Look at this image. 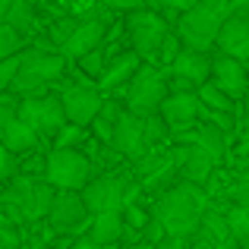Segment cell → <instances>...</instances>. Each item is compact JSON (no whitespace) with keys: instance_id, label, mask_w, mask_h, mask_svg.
Segmentation results:
<instances>
[{"instance_id":"cell-1","label":"cell","mask_w":249,"mask_h":249,"mask_svg":"<svg viewBox=\"0 0 249 249\" xmlns=\"http://www.w3.org/2000/svg\"><path fill=\"white\" fill-rule=\"evenodd\" d=\"M205 208H208V199L202 193V186L183 180L158 196V202H155V221L170 237H193L199 231V221L205 214Z\"/></svg>"},{"instance_id":"cell-2","label":"cell","mask_w":249,"mask_h":249,"mask_svg":"<svg viewBox=\"0 0 249 249\" xmlns=\"http://www.w3.org/2000/svg\"><path fill=\"white\" fill-rule=\"evenodd\" d=\"M227 16H233V0H199L180 16V38L189 51L205 54L208 48H214L218 29Z\"/></svg>"},{"instance_id":"cell-3","label":"cell","mask_w":249,"mask_h":249,"mask_svg":"<svg viewBox=\"0 0 249 249\" xmlns=\"http://www.w3.org/2000/svg\"><path fill=\"white\" fill-rule=\"evenodd\" d=\"M54 186L44 183V177H16V180L6 186L3 193V208L0 212L6 218H13L16 224L22 221H35V218H44L51 212V202H54Z\"/></svg>"},{"instance_id":"cell-4","label":"cell","mask_w":249,"mask_h":249,"mask_svg":"<svg viewBox=\"0 0 249 249\" xmlns=\"http://www.w3.org/2000/svg\"><path fill=\"white\" fill-rule=\"evenodd\" d=\"M89 180H91V164L76 148H57L44 161V183L60 189V193H79Z\"/></svg>"},{"instance_id":"cell-5","label":"cell","mask_w":249,"mask_h":249,"mask_svg":"<svg viewBox=\"0 0 249 249\" xmlns=\"http://www.w3.org/2000/svg\"><path fill=\"white\" fill-rule=\"evenodd\" d=\"M167 98V79L155 67H139L126 85V110L133 117L158 114L161 101Z\"/></svg>"},{"instance_id":"cell-6","label":"cell","mask_w":249,"mask_h":249,"mask_svg":"<svg viewBox=\"0 0 249 249\" xmlns=\"http://www.w3.org/2000/svg\"><path fill=\"white\" fill-rule=\"evenodd\" d=\"M63 67H67V60L60 54H48V51H38V48L25 51V54H19V70H16V79H13V89L32 95L35 89L60 79Z\"/></svg>"},{"instance_id":"cell-7","label":"cell","mask_w":249,"mask_h":249,"mask_svg":"<svg viewBox=\"0 0 249 249\" xmlns=\"http://www.w3.org/2000/svg\"><path fill=\"white\" fill-rule=\"evenodd\" d=\"M82 202L89 208V214H104V212H123L126 205V180L117 174L95 177L82 186Z\"/></svg>"},{"instance_id":"cell-8","label":"cell","mask_w":249,"mask_h":249,"mask_svg":"<svg viewBox=\"0 0 249 249\" xmlns=\"http://www.w3.org/2000/svg\"><path fill=\"white\" fill-rule=\"evenodd\" d=\"M16 117L22 123H29L32 129H35L38 136H51V133H60L63 126H67V117H63V104L60 98H22V104L16 107Z\"/></svg>"},{"instance_id":"cell-9","label":"cell","mask_w":249,"mask_h":249,"mask_svg":"<svg viewBox=\"0 0 249 249\" xmlns=\"http://www.w3.org/2000/svg\"><path fill=\"white\" fill-rule=\"evenodd\" d=\"M129 38H133V48L136 57H158V51L164 48L167 41V25L158 13H148V10H136L126 22Z\"/></svg>"},{"instance_id":"cell-10","label":"cell","mask_w":249,"mask_h":249,"mask_svg":"<svg viewBox=\"0 0 249 249\" xmlns=\"http://www.w3.org/2000/svg\"><path fill=\"white\" fill-rule=\"evenodd\" d=\"M60 104H63L67 123H73V126H89L98 117V110H101L104 101H101V95H98V89H91V85H70L60 95Z\"/></svg>"},{"instance_id":"cell-11","label":"cell","mask_w":249,"mask_h":249,"mask_svg":"<svg viewBox=\"0 0 249 249\" xmlns=\"http://www.w3.org/2000/svg\"><path fill=\"white\" fill-rule=\"evenodd\" d=\"M170 70L177 76V89L186 91L189 85L199 89L202 82L212 79V57L202 51H177V57H170Z\"/></svg>"},{"instance_id":"cell-12","label":"cell","mask_w":249,"mask_h":249,"mask_svg":"<svg viewBox=\"0 0 249 249\" xmlns=\"http://www.w3.org/2000/svg\"><path fill=\"white\" fill-rule=\"evenodd\" d=\"M110 145L126 158H136V161L145 158L148 145H145V136H142V117H133L129 110L117 117L114 133H110Z\"/></svg>"},{"instance_id":"cell-13","label":"cell","mask_w":249,"mask_h":249,"mask_svg":"<svg viewBox=\"0 0 249 249\" xmlns=\"http://www.w3.org/2000/svg\"><path fill=\"white\" fill-rule=\"evenodd\" d=\"M227 98H243L249 91V73H246V63L243 60H233V57H214L212 60V79Z\"/></svg>"},{"instance_id":"cell-14","label":"cell","mask_w":249,"mask_h":249,"mask_svg":"<svg viewBox=\"0 0 249 249\" xmlns=\"http://www.w3.org/2000/svg\"><path fill=\"white\" fill-rule=\"evenodd\" d=\"M218 51L233 60H249V16H227L214 38Z\"/></svg>"},{"instance_id":"cell-15","label":"cell","mask_w":249,"mask_h":249,"mask_svg":"<svg viewBox=\"0 0 249 249\" xmlns=\"http://www.w3.org/2000/svg\"><path fill=\"white\" fill-rule=\"evenodd\" d=\"M199 107L202 104L193 91H167V98L158 107V117L164 120L167 129H180V126H189L199 117Z\"/></svg>"},{"instance_id":"cell-16","label":"cell","mask_w":249,"mask_h":249,"mask_svg":"<svg viewBox=\"0 0 249 249\" xmlns=\"http://www.w3.org/2000/svg\"><path fill=\"white\" fill-rule=\"evenodd\" d=\"M48 214L57 231H73V227H82L89 221V208H85L79 193H57Z\"/></svg>"},{"instance_id":"cell-17","label":"cell","mask_w":249,"mask_h":249,"mask_svg":"<svg viewBox=\"0 0 249 249\" xmlns=\"http://www.w3.org/2000/svg\"><path fill=\"white\" fill-rule=\"evenodd\" d=\"M177 170H180V177L186 183L202 186V183L212 177V170H214V158L205 152V148H199V145H186V148L177 152Z\"/></svg>"},{"instance_id":"cell-18","label":"cell","mask_w":249,"mask_h":249,"mask_svg":"<svg viewBox=\"0 0 249 249\" xmlns=\"http://www.w3.org/2000/svg\"><path fill=\"white\" fill-rule=\"evenodd\" d=\"M104 19H85V22H76V29H73V35L67 38V44H63V54H70V57H85V54H91V51H98V44H101V38H104Z\"/></svg>"},{"instance_id":"cell-19","label":"cell","mask_w":249,"mask_h":249,"mask_svg":"<svg viewBox=\"0 0 249 249\" xmlns=\"http://www.w3.org/2000/svg\"><path fill=\"white\" fill-rule=\"evenodd\" d=\"M126 233V224H123L120 212H104V214H91V231L89 240L95 246H114L117 240Z\"/></svg>"},{"instance_id":"cell-20","label":"cell","mask_w":249,"mask_h":249,"mask_svg":"<svg viewBox=\"0 0 249 249\" xmlns=\"http://www.w3.org/2000/svg\"><path fill=\"white\" fill-rule=\"evenodd\" d=\"M0 142H3V148L10 155H25V152H32V148L38 145V133L29 126V123H22L16 117V120H10L3 126V133H0Z\"/></svg>"},{"instance_id":"cell-21","label":"cell","mask_w":249,"mask_h":249,"mask_svg":"<svg viewBox=\"0 0 249 249\" xmlns=\"http://www.w3.org/2000/svg\"><path fill=\"white\" fill-rule=\"evenodd\" d=\"M193 145L205 148V152L212 155L214 161L224 158V152H227V129L214 126V123H205V126H199V133H196V142H193Z\"/></svg>"},{"instance_id":"cell-22","label":"cell","mask_w":249,"mask_h":249,"mask_svg":"<svg viewBox=\"0 0 249 249\" xmlns=\"http://www.w3.org/2000/svg\"><path fill=\"white\" fill-rule=\"evenodd\" d=\"M32 22H35V13H32L29 0H6L3 25H10V29L19 32V35H25V32L32 29Z\"/></svg>"},{"instance_id":"cell-23","label":"cell","mask_w":249,"mask_h":249,"mask_svg":"<svg viewBox=\"0 0 249 249\" xmlns=\"http://www.w3.org/2000/svg\"><path fill=\"white\" fill-rule=\"evenodd\" d=\"M139 70V57H117L114 60V67L107 70V73H101L104 79H101V85L104 89H114V85H120L123 79H133V73Z\"/></svg>"},{"instance_id":"cell-24","label":"cell","mask_w":249,"mask_h":249,"mask_svg":"<svg viewBox=\"0 0 249 249\" xmlns=\"http://www.w3.org/2000/svg\"><path fill=\"white\" fill-rule=\"evenodd\" d=\"M199 231L205 233V237H212L214 243H224V240H231V231H227L224 214L212 212V208H205V214H202V221H199Z\"/></svg>"},{"instance_id":"cell-25","label":"cell","mask_w":249,"mask_h":249,"mask_svg":"<svg viewBox=\"0 0 249 249\" xmlns=\"http://www.w3.org/2000/svg\"><path fill=\"white\" fill-rule=\"evenodd\" d=\"M224 221H227V231H231V237L237 240H249V208L243 205H231L227 208V214H224Z\"/></svg>"},{"instance_id":"cell-26","label":"cell","mask_w":249,"mask_h":249,"mask_svg":"<svg viewBox=\"0 0 249 249\" xmlns=\"http://www.w3.org/2000/svg\"><path fill=\"white\" fill-rule=\"evenodd\" d=\"M196 98H199L202 107H212V110H231V98H227L214 82H202V85H199V91H196Z\"/></svg>"},{"instance_id":"cell-27","label":"cell","mask_w":249,"mask_h":249,"mask_svg":"<svg viewBox=\"0 0 249 249\" xmlns=\"http://www.w3.org/2000/svg\"><path fill=\"white\" fill-rule=\"evenodd\" d=\"M19 51H22V35H19L16 29H10V25L0 22V60L19 54Z\"/></svg>"},{"instance_id":"cell-28","label":"cell","mask_w":249,"mask_h":249,"mask_svg":"<svg viewBox=\"0 0 249 249\" xmlns=\"http://www.w3.org/2000/svg\"><path fill=\"white\" fill-rule=\"evenodd\" d=\"M142 136H145V145H155V142H161L167 136V126L164 120H161L158 114H148L142 117Z\"/></svg>"},{"instance_id":"cell-29","label":"cell","mask_w":249,"mask_h":249,"mask_svg":"<svg viewBox=\"0 0 249 249\" xmlns=\"http://www.w3.org/2000/svg\"><path fill=\"white\" fill-rule=\"evenodd\" d=\"M16 70H19V54L3 57L0 60V91L13 89V79H16Z\"/></svg>"},{"instance_id":"cell-30","label":"cell","mask_w":249,"mask_h":249,"mask_svg":"<svg viewBox=\"0 0 249 249\" xmlns=\"http://www.w3.org/2000/svg\"><path fill=\"white\" fill-rule=\"evenodd\" d=\"M231 199H233V205L249 208V180H246V177H240V180L231 186Z\"/></svg>"},{"instance_id":"cell-31","label":"cell","mask_w":249,"mask_h":249,"mask_svg":"<svg viewBox=\"0 0 249 249\" xmlns=\"http://www.w3.org/2000/svg\"><path fill=\"white\" fill-rule=\"evenodd\" d=\"M123 224H133V227H145L148 224V214L142 212V208H136V205H123Z\"/></svg>"},{"instance_id":"cell-32","label":"cell","mask_w":249,"mask_h":249,"mask_svg":"<svg viewBox=\"0 0 249 249\" xmlns=\"http://www.w3.org/2000/svg\"><path fill=\"white\" fill-rule=\"evenodd\" d=\"M73 29H76V19H60V22L54 25V41L63 48V44H67V38L73 35Z\"/></svg>"},{"instance_id":"cell-33","label":"cell","mask_w":249,"mask_h":249,"mask_svg":"<svg viewBox=\"0 0 249 249\" xmlns=\"http://www.w3.org/2000/svg\"><path fill=\"white\" fill-rule=\"evenodd\" d=\"M82 60V67H85V73H104V60H101V54L98 51H91V54H85V57H79Z\"/></svg>"},{"instance_id":"cell-34","label":"cell","mask_w":249,"mask_h":249,"mask_svg":"<svg viewBox=\"0 0 249 249\" xmlns=\"http://www.w3.org/2000/svg\"><path fill=\"white\" fill-rule=\"evenodd\" d=\"M10 120H16V104L13 101H0V133H3V126Z\"/></svg>"},{"instance_id":"cell-35","label":"cell","mask_w":249,"mask_h":249,"mask_svg":"<svg viewBox=\"0 0 249 249\" xmlns=\"http://www.w3.org/2000/svg\"><path fill=\"white\" fill-rule=\"evenodd\" d=\"M196 233H199V237H193V240H189V243H186V249H214V246H218L212 237H205L202 231H196Z\"/></svg>"},{"instance_id":"cell-36","label":"cell","mask_w":249,"mask_h":249,"mask_svg":"<svg viewBox=\"0 0 249 249\" xmlns=\"http://www.w3.org/2000/svg\"><path fill=\"white\" fill-rule=\"evenodd\" d=\"M186 240L189 237H170V233H167V237L158 243V249H186Z\"/></svg>"},{"instance_id":"cell-37","label":"cell","mask_w":249,"mask_h":249,"mask_svg":"<svg viewBox=\"0 0 249 249\" xmlns=\"http://www.w3.org/2000/svg\"><path fill=\"white\" fill-rule=\"evenodd\" d=\"M158 3H164L167 10H183V13H186L189 6H196L199 0H158Z\"/></svg>"},{"instance_id":"cell-38","label":"cell","mask_w":249,"mask_h":249,"mask_svg":"<svg viewBox=\"0 0 249 249\" xmlns=\"http://www.w3.org/2000/svg\"><path fill=\"white\" fill-rule=\"evenodd\" d=\"M13 170V161H10V152L6 148H0V180H6Z\"/></svg>"},{"instance_id":"cell-39","label":"cell","mask_w":249,"mask_h":249,"mask_svg":"<svg viewBox=\"0 0 249 249\" xmlns=\"http://www.w3.org/2000/svg\"><path fill=\"white\" fill-rule=\"evenodd\" d=\"M0 240H3V243H13V240H16V233L10 231V224H6V214L0 212Z\"/></svg>"},{"instance_id":"cell-40","label":"cell","mask_w":249,"mask_h":249,"mask_svg":"<svg viewBox=\"0 0 249 249\" xmlns=\"http://www.w3.org/2000/svg\"><path fill=\"white\" fill-rule=\"evenodd\" d=\"M73 249H101V246H95V243H91V240H79V243H76Z\"/></svg>"},{"instance_id":"cell-41","label":"cell","mask_w":249,"mask_h":249,"mask_svg":"<svg viewBox=\"0 0 249 249\" xmlns=\"http://www.w3.org/2000/svg\"><path fill=\"white\" fill-rule=\"evenodd\" d=\"M133 249H155V243H139V246H133Z\"/></svg>"},{"instance_id":"cell-42","label":"cell","mask_w":249,"mask_h":249,"mask_svg":"<svg viewBox=\"0 0 249 249\" xmlns=\"http://www.w3.org/2000/svg\"><path fill=\"white\" fill-rule=\"evenodd\" d=\"M240 249H249V240H240V243H237Z\"/></svg>"},{"instance_id":"cell-43","label":"cell","mask_w":249,"mask_h":249,"mask_svg":"<svg viewBox=\"0 0 249 249\" xmlns=\"http://www.w3.org/2000/svg\"><path fill=\"white\" fill-rule=\"evenodd\" d=\"M246 117H249V104H246Z\"/></svg>"},{"instance_id":"cell-44","label":"cell","mask_w":249,"mask_h":249,"mask_svg":"<svg viewBox=\"0 0 249 249\" xmlns=\"http://www.w3.org/2000/svg\"><path fill=\"white\" fill-rule=\"evenodd\" d=\"M246 73H249V60H246Z\"/></svg>"},{"instance_id":"cell-45","label":"cell","mask_w":249,"mask_h":249,"mask_svg":"<svg viewBox=\"0 0 249 249\" xmlns=\"http://www.w3.org/2000/svg\"><path fill=\"white\" fill-rule=\"evenodd\" d=\"M246 180H249V174H246Z\"/></svg>"}]
</instances>
